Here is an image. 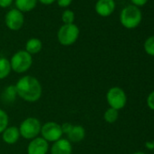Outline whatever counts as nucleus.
Here are the masks:
<instances>
[{"label": "nucleus", "instance_id": "1", "mask_svg": "<svg viewBox=\"0 0 154 154\" xmlns=\"http://www.w3.org/2000/svg\"><path fill=\"white\" fill-rule=\"evenodd\" d=\"M17 95L27 103L37 102L43 94L42 85L37 78L32 75H24L15 85Z\"/></svg>", "mask_w": 154, "mask_h": 154}, {"label": "nucleus", "instance_id": "2", "mask_svg": "<svg viewBox=\"0 0 154 154\" xmlns=\"http://www.w3.org/2000/svg\"><path fill=\"white\" fill-rule=\"evenodd\" d=\"M142 20V14L139 8L130 5L125 7L120 15V21L122 26L127 29L136 28Z\"/></svg>", "mask_w": 154, "mask_h": 154}, {"label": "nucleus", "instance_id": "3", "mask_svg": "<svg viewBox=\"0 0 154 154\" xmlns=\"http://www.w3.org/2000/svg\"><path fill=\"white\" fill-rule=\"evenodd\" d=\"M10 61L12 71L17 73H24L27 72L33 64V57L26 50H19L15 53Z\"/></svg>", "mask_w": 154, "mask_h": 154}, {"label": "nucleus", "instance_id": "4", "mask_svg": "<svg viewBox=\"0 0 154 154\" xmlns=\"http://www.w3.org/2000/svg\"><path fill=\"white\" fill-rule=\"evenodd\" d=\"M42 123L35 117H27L19 125L20 136L26 140H31L39 136L41 131Z\"/></svg>", "mask_w": 154, "mask_h": 154}, {"label": "nucleus", "instance_id": "5", "mask_svg": "<svg viewBox=\"0 0 154 154\" xmlns=\"http://www.w3.org/2000/svg\"><path fill=\"white\" fill-rule=\"evenodd\" d=\"M80 30L76 25H63L60 27L57 33V39L62 45L69 46L73 45L79 37Z\"/></svg>", "mask_w": 154, "mask_h": 154}, {"label": "nucleus", "instance_id": "6", "mask_svg": "<svg viewBox=\"0 0 154 154\" xmlns=\"http://www.w3.org/2000/svg\"><path fill=\"white\" fill-rule=\"evenodd\" d=\"M106 101L111 108L119 111L125 107L127 103V96L121 87L113 86L108 90L106 94Z\"/></svg>", "mask_w": 154, "mask_h": 154}, {"label": "nucleus", "instance_id": "7", "mask_svg": "<svg viewBox=\"0 0 154 154\" xmlns=\"http://www.w3.org/2000/svg\"><path fill=\"white\" fill-rule=\"evenodd\" d=\"M40 134L41 137L45 139L47 142H53V143L60 140L63 135L62 131L61 124L55 122H47L42 124Z\"/></svg>", "mask_w": 154, "mask_h": 154}, {"label": "nucleus", "instance_id": "8", "mask_svg": "<svg viewBox=\"0 0 154 154\" xmlns=\"http://www.w3.org/2000/svg\"><path fill=\"white\" fill-rule=\"evenodd\" d=\"M5 21H6L7 26L10 30L17 31V30H19L23 26L25 18H24V15L21 11L14 8L7 13Z\"/></svg>", "mask_w": 154, "mask_h": 154}, {"label": "nucleus", "instance_id": "9", "mask_svg": "<svg viewBox=\"0 0 154 154\" xmlns=\"http://www.w3.org/2000/svg\"><path fill=\"white\" fill-rule=\"evenodd\" d=\"M49 142L41 136L31 140L26 148L27 154H47L49 151Z\"/></svg>", "mask_w": 154, "mask_h": 154}, {"label": "nucleus", "instance_id": "10", "mask_svg": "<svg viewBox=\"0 0 154 154\" xmlns=\"http://www.w3.org/2000/svg\"><path fill=\"white\" fill-rule=\"evenodd\" d=\"M72 145L67 139L61 138L54 141L50 148V154H72Z\"/></svg>", "mask_w": 154, "mask_h": 154}, {"label": "nucleus", "instance_id": "11", "mask_svg": "<svg viewBox=\"0 0 154 154\" xmlns=\"http://www.w3.org/2000/svg\"><path fill=\"white\" fill-rule=\"evenodd\" d=\"M115 9L114 0H98L95 5V11L101 17L111 16Z\"/></svg>", "mask_w": 154, "mask_h": 154}, {"label": "nucleus", "instance_id": "12", "mask_svg": "<svg viewBox=\"0 0 154 154\" xmlns=\"http://www.w3.org/2000/svg\"><path fill=\"white\" fill-rule=\"evenodd\" d=\"M2 140L5 143L12 145L18 141L20 136L19 129L16 126H8L2 133Z\"/></svg>", "mask_w": 154, "mask_h": 154}, {"label": "nucleus", "instance_id": "13", "mask_svg": "<svg viewBox=\"0 0 154 154\" xmlns=\"http://www.w3.org/2000/svg\"><path fill=\"white\" fill-rule=\"evenodd\" d=\"M86 135V131L85 129L84 128V126L82 125H72V128L71 129V131L66 134L67 136V140L70 142H80L82 140H85Z\"/></svg>", "mask_w": 154, "mask_h": 154}, {"label": "nucleus", "instance_id": "14", "mask_svg": "<svg viewBox=\"0 0 154 154\" xmlns=\"http://www.w3.org/2000/svg\"><path fill=\"white\" fill-rule=\"evenodd\" d=\"M42 47L43 44L38 38H31L26 44V51L31 55L38 54L42 50Z\"/></svg>", "mask_w": 154, "mask_h": 154}, {"label": "nucleus", "instance_id": "15", "mask_svg": "<svg viewBox=\"0 0 154 154\" xmlns=\"http://www.w3.org/2000/svg\"><path fill=\"white\" fill-rule=\"evenodd\" d=\"M37 0H16L17 9L23 12H28L34 9L36 6Z\"/></svg>", "mask_w": 154, "mask_h": 154}, {"label": "nucleus", "instance_id": "16", "mask_svg": "<svg viewBox=\"0 0 154 154\" xmlns=\"http://www.w3.org/2000/svg\"><path fill=\"white\" fill-rule=\"evenodd\" d=\"M11 71L10 61L6 57H0V80L6 79L10 74Z\"/></svg>", "mask_w": 154, "mask_h": 154}, {"label": "nucleus", "instance_id": "17", "mask_svg": "<svg viewBox=\"0 0 154 154\" xmlns=\"http://www.w3.org/2000/svg\"><path fill=\"white\" fill-rule=\"evenodd\" d=\"M119 117V111L109 107L103 114V119L108 123H113L118 120Z\"/></svg>", "mask_w": 154, "mask_h": 154}, {"label": "nucleus", "instance_id": "18", "mask_svg": "<svg viewBox=\"0 0 154 154\" xmlns=\"http://www.w3.org/2000/svg\"><path fill=\"white\" fill-rule=\"evenodd\" d=\"M17 96V91H16V87L15 85H9L6 88L3 97L5 99V101L8 103H12Z\"/></svg>", "mask_w": 154, "mask_h": 154}, {"label": "nucleus", "instance_id": "19", "mask_svg": "<svg viewBox=\"0 0 154 154\" xmlns=\"http://www.w3.org/2000/svg\"><path fill=\"white\" fill-rule=\"evenodd\" d=\"M9 122V117L6 111L0 108V134H1L8 127Z\"/></svg>", "mask_w": 154, "mask_h": 154}, {"label": "nucleus", "instance_id": "20", "mask_svg": "<svg viewBox=\"0 0 154 154\" xmlns=\"http://www.w3.org/2000/svg\"><path fill=\"white\" fill-rule=\"evenodd\" d=\"M144 50L147 54L154 56V35L148 37L144 42Z\"/></svg>", "mask_w": 154, "mask_h": 154}, {"label": "nucleus", "instance_id": "21", "mask_svg": "<svg viewBox=\"0 0 154 154\" xmlns=\"http://www.w3.org/2000/svg\"><path fill=\"white\" fill-rule=\"evenodd\" d=\"M62 19H63V22L64 23V25L73 24V21H74V14H73V12L69 10V9L65 10L63 13Z\"/></svg>", "mask_w": 154, "mask_h": 154}, {"label": "nucleus", "instance_id": "22", "mask_svg": "<svg viewBox=\"0 0 154 154\" xmlns=\"http://www.w3.org/2000/svg\"><path fill=\"white\" fill-rule=\"evenodd\" d=\"M146 103H147V106H148L150 110L154 111V91L151 92V93L148 95Z\"/></svg>", "mask_w": 154, "mask_h": 154}, {"label": "nucleus", "instance_id": "23", "mask_svg": "<svg viewBox=\"0 0 154 154\" xmlns=\"http://www.w3.org/2000/svg\"><path fill=\"white\" fill-rule=\"evenodd\" d=\"M72 125H73V124H72V123H70V122H64V123L61 124V128H62L63 133V134H67V133L71 131V129L72 128Z\"/></svg>", "mask_w": 154, "mask_h": 154}, {"label": "nucleus", "instance_id": "24", "mask_svg": "<svg viewBox=\"0 0 154 154\" xmlns=\"http://www.w3.org/2000/svg\"><path fill=\"white\" fill-rule=\"evenodd\" d=\"M149 0H131V2L132 3L133 6L140 8V7H143L148 3Z\"/></svg>", "mask_w": 154, "mask_h": 154}, {"label": "nucleus", "instance_id": "25", "mask_svg": "<svg viewBox=\"0 0 154 154\" xmlns=\"http://www.w3.org/2000/svg\"><path fill=\"white\" fill-rule=\"evenodd\" d=\"M72 0H57V4L61 8H67L71 5Z\"/></svg>", "mask_w": 154, "mask_h": 154}, {"label": "nucleus", "instance_id": "26", "mask_svg": "<svg viewBox=\"0 0 154 154\" xmlns=\"http://www.w3.org/2000/svg\"><path fill=\"white\" fill-rule=\"evenodd\" d=\"M13 0H0V7L1 8H8L12 5Z\"/></svg>", "mask_w": 154, "mask_h": 154}, {"label": "nucleus", "instance_id": "27", "mask_svg": "<svg viewBox=\"0 0 154 154\" xmlns=\"http://www.w3.org/2000/svg\"><path fill=\"white\" fill-rule=\"evenodd\" d=\"M39 1L44 5H50V4L54 3L55 0H39Z\"/></svg>", "mask_w": 154, "mask_h": 154}, {"label": "nucleus", "instance_id": "28", "mask_svg": "<svg viewBox=\"0 0 154 154\" xmlns=\"http://www.w3.org/2000/svg\"><path fill=\"white\" fill-rule=\"evenodd\" d=\"M146 148L149 149H154V141H153V142H147V143H146Z\"/></svg>", "mask_w": 154, "mask_h": 154}, {"label": "nucleus", "instance_id": "29", "mask_svg": "<svg viewBox=\"0 0 154 154\" xmlns=\"http://www.w3.org/2000/svg\"><path fill=\"white\" fill-rule=\"evenodd\" d=\"M131 154H146L145 152H142V151H136V152H133Z\"/></svg>", "mask_w": 154, "mask_h": 154}, {"label": "nucleus", "instance_id": "30", "mask_svg": "<svg viewBox=\"0 0 154 154\" xmlns=\"http://www.w3.org/2000/svg\"><path fill=\"white\" fill-rule=\"evenodd\" d=\"M0 100H1V96H0Z\"/></svg>", "mask_w": 154, "mask_h": 154}]
</instances>
